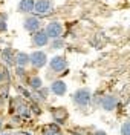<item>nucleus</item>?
<instances>
[{
    "label": "nucleus",
    "mask_w": 130,
    "mask_h": 135,
    "mask_svg": "<svg viewBox=\"0 0 130 135\" xmlns=\"http://www.w3.org/2000/svg\"><path fill=\"white\" fill-rule=\"evenodd\" d=\"M72 101L74 104L80 108V109H86L92 104V92L87 89V88H81L77 89L75 92L72 94Z\"/></svg>",
    "instance_id": "obj_1"
},
{
    "label": "nucleus",
    "mask_w": 130,
    "mask_h": 135,
    "mask_svg": "<svg viewBox=\"0 0 130 135\" xmlns=\"http://www.w3.org/2000/svg\"><path fill=\"white\" fill-rule=\"evenodd\" d=\"M69 134H72V135H87L81 127H74V129H70Z\"/></svg>",
    "instance_id": "obj_24"
},
{
    "label": "nucleus",
    "mask_w": 130,
    "mask_h": 135,
    "mask_svg": "<svg viewBox=\"0 0 130 135\" xmlns=\"http://www.w3.org/2000/svg\"><path fill=\"white\" fill-rule=\"evenodd\" d=\"M41 135H64V134H63V131H61L60 124L51 123V124H48V126H44L43 129H41Z\"/></svg>",
    "instance_id": "obj_13"
},
{
    "label": "nucleus",
    "mask_w": 130,
    "mask_h": 135,
    "mask_svg": "<svg viewBox=\"0 0 130 135\" xmlns=\"http://www.w3.org/2000/svg\"><path fill=\"white\" fill-rule=\"evenodd\" d=\"M29 108H31V112H32L34 115H41V108L38 106V103H37V101H32Z\"/></svg>",
    "instance_id": "obj_20"
},
{
    "label": "nucleus",
    "mask_w": 130,
    "mask_h": 135,
    "mask_svg": "<svg viewBox=\"0 0 130 135\" xmlns=\"http://www.w3.org/2000/svg\"><path fill=\"white\" fill-rule=\"evenodd\" d=\"M28 65H31V57L26 52H17L15 54V66L26 68Z\"/></svg>",
    "instance_id": "obj_15"
},
{
    "label": "nucleus",
    "mask_w": 130,
    "mask_h": 135,
    "mask_svg": "<svg viewBox=\"0 0 130 135\" xmlns=\"http://www.w3.org/2000/svg\"><path fill=\"white\" fill-rule=\"evenodd\" d=\"M23 28H25V31H28V32H31V34L40 31L41 29V20H40V17H37L35 14L28 16L23 20Z\"/></svg>",
    "instance_id": "obj_5"
},
{
    "label": "nucleus",
    "mask_w": 130,
    "mask_h": 135,
    "mask_svg": "<svg viewBox=\"0 0 130 135\" xmlns=\"http://www.w3.org/2000/svg\"><path fill=\"white\" fill-rule=\"evenodd\" d=\"M51 48L52 49H61V48H64V40L63 38H55V40H52L51 42Z\"/></svg>",
    "instance_id": "obj_19"
},
{
    "label": "nucleus",
    "mask_w": 130,
    "mask_h": 135,
    "mask_svg": "<svg viewBox=\"0 0 130 135\" xmlns=\"http://www.w3.org/2000/svg\"><path fill=\"white\" fill-rule=\"evenodd\" d=\"M29 57H31V66L35 68V69H41V68H44L49 63L48 55H46L44 51H40V49L34 51V52L29 54Z\"/></svg>",
    "instance_id": "obj_4"
},
{
    "label": "nucleus",
    "mask_w": 130,
    "mask_h": 135,
    "mask_svg": "<svg viewBox=\"0 0 130 135\" xmlns=\"http://www.w3.org/2000/svg\"><path fill=\"white\" fill-rule=\"evenodd\" d=\"M49 43H51V38H49V35L46 34L44 29H40V31L32 34V45L35 48H44Z\"/></svg>",
    "instance_id": "obj_7"
},
{
    "label": "nucleus",
    "mask_w": 130,
    "mask_h": 135,
    "mask_svg": "<svg viewBox=\"0 0 130 135\" xmlns=\"http://www.w3.org/2000/svg\"><path fill=\"white\" fill-rule=\"evenodd\" d=\"M52 118H54V123H57V124L63 126V124L67 121L69 114H67V110L64 109V108H57V109L52 110Z\"/></svg>",
    "instance_id": "obj_10"
},
{
    "label": "nucleus",
    "mask_w": 130,
    "mask_h": 135,
    "mask_svg": "<svg viewBox=\"0 0 130 135\" xmlns=\"http://www.w3.org/2000/svg\"><path fill=\"white\" fill-rule=\"evenodd\" d=\"M54 11V3L52 0H35L34 12L37 17H48Z\"/></svg>",
    "instance_id": "obj_2"
},
{
    "label": "nucleus",
    "mask_w": 130,
    "mask_h": 135,
    "mask_svg": "<svg viewBox=\"0 0 130 135\" xmlns=\"http://www.w3.org/2000/svg\"><path fill=\"white\" fill-rule=\"evenodd\" d=\"M3 81H9V71L8 69H2L0 71V83Z\"/></svg>",
    "instance_id": "obj_22"
},
{
    "label": "nucleus",
    "mask_w": 130,
    "mask_h": 135,
    "mask_svg": "<svg viewBox=\"0 0 130 135\" xmlns=\"http://www.w3.org/2000/svg\"><path fill=\"white\" fill-rule=\"evenodd\" d=\"M2 60L5 61L6 66H14L15 65V52L11 48H5L2 51Z\"/></svg>",
    "instance_id": "obj_12"
},
{
    "label": "nucleus",
    "mask_w": 130,
    "mask_h": 135,
    "mask_svg": "<svg viewBox=\"0 0 130 135\" xmlns=\"http://www.w3.org/2000/svg\"><path fill=\"white\" fill-rule=\"evenodd\" d=\"M48 65H49V69L55 74H61L67 71V60L64 55H54Z\"/></svg>",
    "instance_id": "obj_3"
},
{
    "label": "nucleus",
    "mask_w": 130,
    "mask_h": 135,
    "mask_svg": "<svg viewBox=\"0 0 130 135\" xmlns=\"http://www.w3.org/2000/svg\"><path fill=\"white\" fill-rule=\"evenodd\" d=\"M118 103H119L118 97H115V95H112V94H104L100 108H101L103 110H106V112H113V110L118 108Z\"/></svg>",
    "instance_id": "obj_6"
},
{
    "label": "nucleus",
    "mask_w": 130,
    "mask_h": 135,
    "mask_svg": "<svg viewBox=\"0 0 130 135\" xmlns=\"http://www.w3.org/2000/svg\"><path fill=\"white\" fill-rule=\"evenodd\" d=\"M2 129H3V120L0 118V131H2Z\"/></svg>",
    "instance_id": "obj_27"
},
{
    "label": "nucleus",
    "mask_w": 130,
    "mask_h": 135,
    "mask_svg": "<svg viewBox=\"0 0 130 135\" xmlns=\"http://www.w3.org/2000/svg\"><path fill=\"white\" fill-rule=\"evenodd\" d=\"M121 135H130V120H126L121 124Z\"/></svg>",
    "instance_id": "obj_21"
},
{
    "label": "nucleus",
    "mask_w": 130,
    "mask_h": 135,
    "mask_svg": "<svg viewBox=\"0 0 130 135\" xmlns=\"http://www.w3.org/2000/svg\"><path fill=\"white\" fill-rule=\"evenodd\" d=\"M35 6V0H20L17 5V11L22 14H32Z\"/></svg>",
    "instance_id": "obj_11"
},
{
    "label": "nucleus",
    "mask_w": 130,
    "mask_h": 135,
    "mask_svg": "<svg viewBox=\"0 0 130 135\" xmlns=\"http://www.w3.org/2000/svg\"><path fill=\"white\" fill-rule=\"evenodd\" d=\"M8 95H9V84L0 86V104L5 100H8Z\"/></svg>",
    "instance_id": "obj_18"
},
{
    "label": "nucleus",
    "mask_w": 130,
    "mask_h": 135,
    "mask_svg": "<svg viewBox=\"0 0 130 135\" xmlns=\"http://www.w3.org/2000/svg\"><path fill=\"white\" fill-rule=\"evenodd\" d=\"M49 89H51V94H54L55 97H63L67 92V84L63 80H54L49 86Z\"/></svg>",
    "instance_id": "obj_9"
},
{
    "label": "nucleus",
    "mask_w": 130,
    "mask_h": 135,
    "mask_svg": "<svg viewBox=\"0 0 130 135\" xmlns=\"http://www.w3.org/2000/svg\"><path fill=\"white\" fill-rule=\"evenodd\" d=\"M15 75H17L18 78H23V77L26 75V68L17 66V68H15Z\"/></svg>",
    "instance_id": "obj_23"
},
{
    "label": "nucleus",
    "mask_w": 130,
    "mask_h": 135,
    "mask_svg": "<svg viewBox=\"0 0 130 135\" xmlns=\"http://www.w3.org/2000/svg\"><path fill=\"white\" fill-rule=\"evenodd\" d=\"M2 135H11V134H9V132H5V134H2Z\"/></svg>",
    "instance_id": "obj_28"
},
{
    "label": "nucleus",
    "mask_w": 130,
    "mask_h": 135,
    "mask_svg": "<svg viewBox=\"0 0 130 135\" xmlns=\"http://www.w3.org/2000/svg\"><path fill=\"white\" fill-rule=\"evenodd\" d=\"M104 94L103 92H95L92 95V104L90 106H93V108H100L101 106V100H103Z\"/></svg>",
    "instance_id": "obj_17"
},
{
    "label": "nucleus",
    "mask_w": 130,
    "mask_h": 135,
    "mask_svg": "<svg viewBox=\"0 0 130 135\" xmlns=\"http://www.w3.org/2000/svg\"><path fill=\"white\" fill-rule=\"evenodd\" d=\"M8 29V25H6V22H2L0 20V32H5Z\"/></svg>",
    "instance_id": "obj_25"
},
{
    "label": "nucleus",
    "mask_w": 130,
    "mask_h": 135,
    "mask_svg": "<svg viewBox=\"0 0 130 135\" xmlns=\"http://www.w3.org/2000/svg\"><path fill=\"white\" fill-rule=\"evenodd\" d=\"M44 31L46 34L49 35V38L51 40H55V38H60L61 35H63V25H61L60 22H51V23H48V26L44 28Z\"/></svg>",
    "instance_id": "obj_8"
},
{
    "label": "nucleus",
    "mask_w": 130,
    "mask_h": 135,
    "mask_svg": "<svg viewBox=\"0 0 130 135\" xmlns=\"http://www.w3.org/2000/svg\"><path fill=\"white\" fill-rule=\"evenodd\" d=\"M28 84H29L31 91L35 92V91H38V89L43 88V80H41V77L40 75H32L29 80H28Z\"/></svg>",
    "instance_id": "obj_16"
},
{
    "label": "nucleus",
    "mask_w": 130,
    "mask_h": 135,
    "mask_svg": "<svg viewBox=\"0 0 130 135\" xmlns=\"http://www.w3.org/2000/svg\"><path fill=\"white\" fill-rule=\"evenodd\" d=\"M92 135H107V134H106V131H101V129H96V131H93V132H92Z\"/></svg>",
    "instance_id": "obj_26"
},
{
    "label": "nucleus",
    "mask_w": 130,
    "mask_h": 135,
    "mask_svg": "<svg viewBox=\"0 0 130 135\" xmlns=\"http://www.w3.org/2000/svg\"><path fill=\"white\" fill-rule=\"evenodd\" d=\"M49 94H51V89H49V88H46V86H43L41 89H38V91L32 92V98H34L37 103H41V101L48 100Z\"/></svg>",
    "instance_id": "obj_14"
}]
</instances>
